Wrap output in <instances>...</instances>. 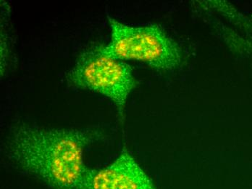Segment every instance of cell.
<instances>
[{
    "label": "cell",
    "instance_id": "cell-2",
    "mask_svg": "<svg viewBox=\"0 0 252 189\" xmlns=\"http://www.w3.org/2000/svg\"><path fill=\"white\" fill-rule=\"evenodd\" d=\"M111 40L103 45V53L120 61H141L158 71H172L184 62L182 50L160 26L134 27L110 16Z\"/></svg>",
    "mask_w": 252,
    "mask_h": 189
},
{
    "label": "cell",
    "instance_id": "cell-4",
    "mask_svg": "<svg viewBox=\"0 0 252 189\" xmlns=\"http://www.w3.org/2000/svg\"><path fill=\"white\" fill-rule=\"evenodd\" d=\"M82 189H158L128 151L107 167L89 169Z\"/></svg>",
    "mask_w": 252,
    "mask_h": 189
},
{
    "label": "cell",
    "instance_id": "cell-1",
    "mask_svg": "<svg viewBox=\"0 0 252 189\" xmlns=\"http://www.w3.org/2000/svg\"><path fill=\"white\" fill-rule=\"evenodd\" d=\"M102 137L96 129L20 124L10 133L6 155L20 170L51 189H82L89 170L84 164V151Z\"/></svg>",
    "mask_w": 252,
    "mask_h": 189
},
{
    "label": "cell",
    "instance_id": "cell-3",
    "mask_svg": "<svg viewBox=\"0 0 252 189\" xmlns=\"http://www.w3.org/2000/svg\"><path fill=\"white\" fill-rule=\"evenodd\" d=\"M104 44H92L83 50L66 75L67 83L82 90H92L110 98L121 120L129 95L138 81L129 64L103 53Z\"/></svg>",
    "mask_w": 252,
    "mask_h": 189
}]
</instances>
